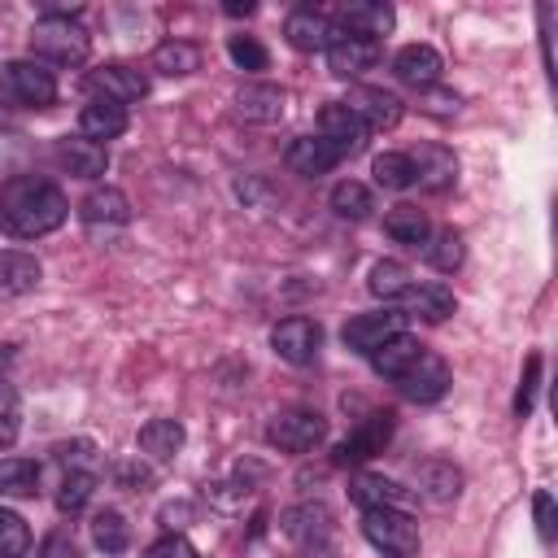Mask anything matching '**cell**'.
Here are the masks:
<instances>
[{
    "mask_svg": "<svg viewBox=\"0 0 558 558\" xmlns=\"http://www.w3.org/2000/svg\"><path fill=\"white\" fill-rule=\"evenodd\" d=\"M283 35L296 52H327L336 39H344L331 22V13L314 9V4H296L288 17H283Z\"/></svg>",
    "mask_w": 558,
    "mask_h": 558,
    "instance_id": "cell-8",
    "label": "cell"
},
{
    "mask_svg": "<svg viewBox=\"0 0 558 558\" xmlns=\"http://www.w3.org/2000/svg\"><path fill=\"white\" fill-rule=\"evenodd\" d=\"M31 549V527L17 510H0V558H26Z\"/></svg>",
    "mask_w": 558,
    "mask_h": 558,
    "instance_id": "cell-39",
    "label": "cell"
},
{
    "mask_svg": "<svg viewBox=\"0 0 558 558\" xmlns=\"http://www.w3.org/2000/svg\"><path fill=\"white\" fill-rule=\"evenodd\" d=\"M371 174H375V183L388 187V192L414 187V161H410V153H379V157L371 161Z\"/></svg>",
    "mask_w": 558,
    "mask_h": 558,
    "instance_id": "cell-35",
    "label": "cell"
},
{
    "mask_svg": "<svg viewBox=\"0 0 558 558\" xmlns=\"http://www.w3.org/2000/svg\"><path fill=\"white\" fill-rule=\"evenodd\" d=\"M92 541L105 554H122L131 545V527H126V519L118 510H100V514H92Z\"/></svg>",
    "mask_w": 558,
    "mask_h": 558,
    "instance_id": "cell-37",
    "label": "cell"
},
{
    "mask_svg": "<svg viewBox=\"0 0 558 558\" xmlns=\"http://www.w3.org/2000/svg\"><path fill=\"white\" fill-rule=\"evenodd\" d=\"M384 231H388L397 244L418 248V244H427L432 222H427V214H423L418 205H392V209L384 214Z\"/></svg>",
    "mask_w": 558,
    "mask_h": 558,
    "instance_id": "cell-29",
    "label": "cell"
},
{
    "mask_svg": "<svg viewBox=\"0 0 558 558\" xmlns=\"http://www.w3.org/2000/svg\"><path fill=\"white\" fill-rule=\"evenodd\" d=\"M31 52L52 61V65H83L92 52V35L74 17H39L31 26Z\"/></svg>",
    "mask_w": 558,
    "mask_h": 558,
    "instance_id": "cell-2",
    "label": "cell"
},
{
    "mask_svg": "<svg viewBox=\"0 0 558 558\" xmlns=\"http://www.w3.org/2000/svg\"><path fill=\"white\" fill-rule=\"evenodd\" d=\"M148 65H153L157 74H166V78H179V74L201 70V48H196V44H187V39H166V44H157V48H153Z\"/></svg>",
    "mask_w": 558,
    "mask_h": 558,
    "instance_id": "cell-30",
    "label": "cell"
},
{
    "mask_svg": "<svg viewBox=\"0 0 558 558\" xmlns=\"http://www.w3.org/2000/svg\"><path fill=\"white\" fill-rule=\"evenodd\" d=\"M344 105H349V113H353L366 131H392V126L401 122V113H405L401 96H397V92H384V87H353Z\"/></svg>",
    "mask_w": 558,
    "mask_h": 558,
    "instance_id": "cell-13",
    "label": "cell"
},
{
    "mask_svg": "<svg viewBox=\"0 0 558 558\" xmlns=\"http://www.w3.org/2000/svg\"><path fill=\"white\" fill-rule=\"evenodd\" d=\"M414 480H418V493H423L427 501H436V506L458 501V493H462V471H458L453 462H445V458H427V462L414 471Z\"/></svg>",
    "mask_w": 558,
    "mask_h": 558,
    "instance_id": "cell-25",
    "label": "cell"
},
{
    "mask_svg": "<svg viewBox=\"0 0 558 558\" xmlns=\"http://www.w3.org/2000/svg\"><path fill=\"white\" fill-rule=\"evenodd\" d=\"M423 253H427V262L436 266V270H458L462 266V257H466V244H462V231H453V227H445V231H436V235H427V244H423Z\"/></svg>",
    "mask_w": 558,
    "mask_h": 558,
    "instance_id": "cell-36",
    "label": "cell"
},
{
    "mask_svg": "<svg viewBox=\"0 0 558 558\" xmlns=\"http://www.w3.org/2000/svg\"><path fill=\"white\" fill-rule=\"evenodd\" d=\"M331 209H336L340 218H349V222H362V218H371L375 196H371L366 183H357V179H340V183L331 187Z\"/></svg>",
    "mask_w": 558,
    "mask_h": 558,
    "instance_id": "cell-33",
    "label": "cell"
},
{
    "mask_svg": "<svg viewBox=\"0 0 558 558\" xmlns=\"http://www.w3.org/2000/svg\"><path fill=\"white\" fill-rule=\"evenodd\" d=\"M318 135H323L340 157H353V153L366 144V126L349 113V105H344V100L323 105V113H318Z\"/></svg>",
    "mask_w": 558,
    "mask_h": 558,
    "instance_id": "cell-17",
    "label": "cell"
},
{
    "mask_svg": "<svg viewBox=\"0 0 558 558\" xmlns=\"http://www.w3.org/2000/svg\"><path fill=\"white\" fill-rule=\"evenodd\" d=\"M331 22H336L340 35H349V39H371V44H375L379 35L392 31L397 13H392V4H384V0H349V4H340V9L331 13Z\"/></svg>",
    "mask_w": 558,
    "mask_h": 558,
    "instance_id": "cell-11",
    "label": "cell"
},
{
    "mask_svg": "<svg viewBox=\"0 0 558 558\" xmlns=\"http://www.w3.org/2000/svg\"><path fill=\"white\" fill-rule=\"evenodd\" d=\"M183 440H187V436H183V423H179V418H148V423L140 427V453L153 458V462L179 458Z\"/></svg>",
    "mask_w": 558,
    "mask_h": 558,
    "instance_id": "cell-26",
    "label": "cell"
},
{
    "mask_svg": "<svg viewBox=\"0 0 558 558\" xmlns=\"http://www.w3.org/2000/svg\"><path fill=\"white\" fill-rule=\"evenodd\" d=\"M144 558H196V549H192V541H187V536L166 532L161 541H153V545H148V554H144Z\"/></svg>",
    "mask_w": 558,
    "mask_h": 558,
    "instance_id": "cell-47",
    "label": "cell"
},
{
    "mask_svg": "<svg viewBox=\"0 0 558 558\" xmlns=\"http://www.w3.org/2000/svg\"><path fill=\"white\" fill-rule=\"evenodd\" d=\"M227 57H231L240 70H248V74H257V70L270 65V52H266L253 35H231V39H227Z\"/></svg>",
    "mask_w": 558,
    "mask_h": 558,
    "instance_id": "cell-41",
    "label": "cell"
},
{
    "mask_svg": "<svg viewBox=\"0 0 558 558\" xmlns=\"http://www.w3.org/2000/svg\"><path fill=\"white\" fill-rule=\"evenodd\" d=\"M279 527H283L305 554H310V549H331V545H327V541H331V510H327L323 501H305V506L283 510Z\"/></svg>",
    "mask_w": 558,
    "mask_h": 558,
    "instance_id": "cell-14",
    "label": "cell"
},
{
    "mask_svg": "<svg viewBox=\"0 0 558 558\" xmlns=\"http://www.w3.org/2000/svg\"><path fill=\"white\" fill-rule=\"evenodd\" d=\"M0 493L4 497H35L39 493V462L35 458H4L0 462Z\"/></svg>",
    "mask_w": 558,
    "mask_h": 558,
    "instance_id": "cell-34",
    "label": "cell"
},
{
    "mask_svg": "<svg viewBox=\"0 0 558 558\" xmlns=\"http://www.w3.org/2000/svg\"><path fill=\"white\" fill-rule=\"evenodd\" d=\"M388 440H392V410H375V414H366V418L331 449V462H336V466L371 462L375 453H384Z\"/></svg>",
    "mask_w": 558,
    "mask_h": 558,
    "instance_id": "cell-6",
    "label": "cell"
},
{
    "mask_svg": "<svg viewBox=\"0 0 558 558\" xmlns=\"http://www.w3.org/2000/svg\"><path fill=\"white\" fill-rule=\"evenodd\" d=\"M318 344H323V327L314 318H305V314H292V318H283V323L270 327V349L283 362H292V366L314 362L318 357Z\"/></svg>",
    "mask_w": 558,
    "mask_h": 558,
    "instance_id": "cell-12",
    "label": "cell"
},
{
    "mask_svg": "<svg viewBox=\"0 0 558 558\" xmlns=\"http://www.w3.org/2000/svg\"><path fill=\"white\" fill-rule=\"evenodd\" d=\"M0 96L26 105V109H48L57 100V78L48 65H39L35 57L31 61H0Z\"/></svg>",
    "mask_w": 558,
    "mask_h": 558,
    "instance_id": "cell-3",
    "label": "cell"
},
{
    "mask_svg": "<svg viewBox=\"0 0 558 558\" xmlns=\"http://www.w3.org/2000/svg\"><path fill=\"white\" fill-rule=\"evenodd\" d=\"M418 353H423V344H418L414 336H405V331H401V336L384 340V344L371 353V366H375L384 379H397V375H401V371H405V366H410Z\"/></svg>",
    "mask_w": 558,
    "mask_h": 558,
    "instance_id": "cell-31",
    "label": "cell"
},
{
    "mask_svg": "<svg viewBox=\"0 0 558 558\" xmlns=\"http://www.w3.org/2000/svg\"><path fill=\"white\" fill-rule=\"evenodd\" d=\"M78 218L87 222V227H122V222H131V201H126V192L122 187H92L87 196H83V205H78Z\"/></svg>",
    "mask_w": 558,
    "mask_h": 558,
    "instance_id": "cell-21",
    "label": "cell"
},
{
    "mask_svg": "<svg viewBox=\"0 0 558 558\" xmlns=\"http://www.w3.org/2000/svg\"><path fill=\"white\" fill-rule=\"evenodd\" d=\"M405 318H423V323H445L453 310H458V296H453V288H445V283H418V288H410L405 296Z\"/></svg>",
    "mask_w": 558,
    "mask_h": 558,
    "instance_id": "cell-22",
    "label": "cell"
},
{
    "mask_svg": "<svg viewBox=\"0 0 558 558\" xmlns=\"http://www.w3.org/2000/svg\"><path fill=\"white\" fill-rule=\"evenodd\" d=\"M187 519H192V506H187V501L161 506V523H166V527H187Z\"/></svg>",
    "mask_w": 558,
    "mask_h": 558,
    "instance_id": "cell-49",
    "label": "cell"
},
{
    "mask_svg": "<svg viewBox=\"0 0 558 558\" xmlns=\"http://www.w3.org/2000/svg\"><path fill=\"white\" fill-rule=\"evenodd\" d=\"M366 288H371L379 301H397V296H405V292L414 288V279H410V266H405V262L384 257V262H375V266H371Z\"/></svg>",
    "mask_w": 558,
    "mask_h": 558,
    "instance_id": "cell-32",
    "label": "cell"
},
{
    "mask_svg": "<svg viewBox=\"0 0 558 558\" xmlns=\"http://www.w3.org/2000/svg\"><path fill=\"white\" fill-rule=\"evenodd\" d=\"M35 558H78V545H74L70 532H52V536H44V545H39Z\"/></svg>",
    "mask_w": 558,
    "mask_h": 558,
    "instance_id": "cell-48",
    "label": "cell"
},
{
    "mask_svg": "<svg viewBox=\"0 0 558 558\" xmlns=\"http://www.w3.org/2000/svg\"><path fill=\"white\" fill-rule=\"evenodd\" d=\"M87 92H96L100 100L109 105H131V100H144L148 96V74L140 65H126V61H109L100 70L87 74Z\"/></svg>",
    "mask_w": 558,
    "mask_h": 558,
    "instance_id": "cell-9",
    "label": "cell"
},
{
    "mask_svg": "<svg viewBox=\"0 0 558 558\" xmlns=\"http://www.w3.org/2000/svg\"><path fill=\"white\" fill-rule=\"evenodd\" d=\"M458 105H462V96L449 92V87H423V92H418V109L432 113V118H453Z\"/></svg>",
    "mask_w": 558,
    "mask_h": 558,
    "instance_id": "cell-45",
    "label": "cell"
},
{
    "mask_svg": "<svg viewBox=\"0 0 558 558\" xmlns=\"http://www.w3.org/2000/svg\"><path fill=\"white\" fill-rule=\"evenodd\" d=\"M126 131V109L122 105H109V100H92V105H83V113H78V135L83 140H113V135H122Z\"/></svg>",
    "mask_w": 558,
    "mask_h": 558,
    "instance_id": "cell-27",
    "label": "cell"
},
{
    "mask_svg": "<svg viewBox=\"0 0 558 558\" xmlns=\"http://www.w3.org/2000/svg\"><path fill=\"white\" fill-rule=\"evenodd\" d=\"M405 331V314L401 310H371V314H353L349 323H344V331H340V340L353 349V353H375L384 340H392V336H401Z\"/></svg>",
    "mask_w": 558,
    "mask_h": 558,
    "instance_id": "cell-10",
    "label": "cell"
},
{
    "mask_svg": "<svg viewBox=\"0 0 558 558\" xmlns=\"http://www.w3.org/2000/svg\"><path fill=\"white\" fill-rule=\"evenodd\" d=\"M362 536L388 558L418 554V523L410 519V510H362Z\"/></svg>",
    "mask_w": 558,
    "mask_h": 558,
    "instance_id": "cell-4",
    "label": "cell"
},
{
    "mask_svg": "<svg viewBox=\"0 0 558 558\" xmlns=\"http://www.w3.org/2000/svg\"><path fill=\"white\" fill-rule=\"evenodd\" d=\"M323 436H327V418L318 410H283L266 427V440L283 453H310L314 445H323Z\"/></svg>",
    "mask_w": 558,
    "mask_h": 558,
    "instance_id": "cell-5",
    "label": "cell"
},
{
    "mask_svg": "<svg viewBox=\"0 0 558 558\" xmlns=\"http://www.w3.org/2000/svg\"><path fill=\"white\" fill-rule=\"evenodd\" d=\"M22 432V401H17V388L0 379V449H9Z\"/></svg>",
    "mask_w": 558,
    "mask_h": 558,
    "instance_id": "cell-42",
    "label": "cell"
},
{
    "mask_svg": "<svg viewBox=\"0 0 558 558\" xmlns=\"http://www.w3.org/2000/svg\"><path fill=\"white\" fill-rule=\"evenodd\" d=\"M532 514H536V532H541V541L549 545V541H554V523H558V514H554V497H549L545 488L532 493Z\"/></svg>",
    "mask_w": 558,
    "mask_h": 558,
    "instance_id": "cell-46",
    "label": "cell"
},
{
    "mask_svg": "<svg viewBox=\"0 0 558 558\" xmlns=\"http://www.w3.org/2000/svg\"><path fill=\"white\" fill-rule=\"evenodd\" d=\"M57 462H61L65 471L100 475V449H96V440H65V445L57 449Z\"/></svg>",
    "mask_w": 558,
    "mask_h": 558,
    "instance_id": "cell-40",
    "label": "cell"
},
{
    "mask_svg": "<svg viewBox=\"0 0 558 558\" xmlns=\"http://www.w3.org/2000/svg\"><path fill=\"white\" fill-rule=\"evenodd\" d=\"M70 218V201L52 179L13 174L0 187V231L13 240H39Z\"/></svg>",
    "mask_w": 558,
    "mask_h": 558,
    "instance_id": "cell-1",
    "label": "cell"
},
{
    "mask_svg": "<svg viewBox=\"0 0 558 558\" xmlns=\"http://www.w3.org/2000/svg\"><path fill=\"white\" fill-rule=\"evenodd\" d=\"M410 161H414V183L427 187V192H445L458 179V157L449 148H440V144L418 148V157H410Z\"/></svg>",
    "mask_w": 558,
    "mask_h": 558,
    "instance_id": "cell-24",
    "label": "cell"
},
{
    "mask_svg": "<svg viewBox=\"0 0 558 558\" xmlns=\"http://www.w3.org/2000/svg\"><path fill=\"white\" fill-rule=\"evenodd\" d=\"M283 109H288V92H283L279 83H244V87L235 92V113H240L244 122L270 126V122L283 118Z\"/></svg>",
    "mask_w": 558,
    "mask_h": 558,
    "instance_id": "cell-16",
    "label": "cell"
},
{
    "mask_svg": "<svg viewBox=\"0 0 558 558\" xmlns=\"http://www.w3.org/2000/svg\"><path fill=\"white\" fill-rule=\"evenodd\" d=\"M536 388H541V353H527L523 375H519V392H514V414L527 418L536 405Z\"/></svg>",
    "mask_w": 558,
    "mask_h": 558,
    "instance_id": "cell-43",
    "label": "cell"
},
{
    "mask_svg": "<svg viewBox=\"0 0 558 558\" xmlns=\"http://www.w3.org/2000/svg\"><path fill=\"white\" fill-rule=\"evenodd\" d=\"M379 61V44H371V39H336L331 48H327V70L336 74V78H357V74H366L371 65Z\"/></svg>",
    "mask_w": 558,
    "mask_h": 558,
    "instance_id": "cell-23",
    "label": "cell"
},
{
    "mask_svg": "<svg viewBox=\"0 0 558 558\" xmlns=\"http://www.w3.org/2000/svg\"><path fill=\"white\" fill-rule=\"evenodd\" d=\"M349 497L362 510H405L410 506V488H401L388 475H371V471H362V475L349 480Z\"/></svg>",
    "mask_w": 558,
    "mask_h": 558,
    "instance_id": "cell-18",
    "label": "cell"
},
{
    "mask_svg": "<svg viewBox=\"0 0 558 558\" xmlns=\"http://www.w3.org/2000/svg\"><path fill=\"white\" fill-rule=\"evenodd\" d=\"M4 126H13V113H9L4 105H0V131H4Z\"/></svg>",
    "mask_w": 558,
    "mask_h": 558,
    "instance_id": "cell-50",
    "label": "cell"
},
{
    "mask_svg": "<svg viewBox=\"0 0 558 558\" xmlns=\"http://www.w3.org/2000/svg\"><path fill=\"white\" fill-rule=\"evenodd\" d=\"M397 388H401V397L414 401V405H432V401H440V397L449 392V366H445V357L423 349V353L397 375Z\"/></svg>",
    "mask_w": 558,
    "mask_h": 558,
    "instance_id": "cell-7",
    "label": "cell"
},
{
    "mask_svg": "<svg viewBox=\"0 0 558 558\" xmlns=\"http://www.w3.org/2000/svg\"><path fill=\"white\" fill-rule=\"evenodd\" d=\"M283 161H288V170H296V174H305V179H314V174H327L331 166H340L344 157L314 131V135H296L292 144H288V153H283Z\"/></svg>",
    "mask_w": 558,
    "mask_h": 558,
    "instance_id": "cell-19",
    "label": "cell"
},
{
    "mask_svg": "<svg viewBox=\"0 0 558 558\" xmlns=\"http://www.w3.org/2000/svg\"><path fill=\"white\" fill-rule=\"evenodd\" d=\"M39 279H44L39 257L22 248H0V292H31Z\"/></svg>",
    "mask_w": 558,
    "mask_h": 558,
    "instance_id": "cell-28",
    "label": "cell"
},
{
    "mask_svg": "<svg viewBox=\"0 0 558 558\" xmlns=\"http://www.w3.org/2000/svg\"><path fill=\"white\" fill-rule=\"evenodd\" d=\"M96 493V475H83V471H65L61 480V493H57V510L61 514H78Z\"/></svg>",
    "mask_w": 558,
    "mask_h": 558,
    "instance_id": "cell-38",
    "label": "cell"
},
{
    "mask_svg": "<svg viewBox=\"0 0 558 558\" xmlns=\"http://www.w3.org/2000/svg\"><path fill=\"white\" fill-rule=\"evenodd\" d=\"M113 484L126 488V493H144V488H153V471L140 458H118L113 462Z\"/></svg>",
    "mask_w": 558,
    "mask_h": 558,
    "instance_id": "cell-44",
    "label": "cell"
},
{
    "mask_svg": "<svg viewBox=\"0 0 558 558\" xmlns=\"http://www.w3.org/2000/svg\"><path fill=\"white\" fill-rule=\"evenodd\" d=\"M440 70H445V61H440V52L432 48V44H405V48H397V57H392V74L401 78V83H410V87H436L440 83Z\"/></svg>",
    "mask_w": 558,
    "mask_h": 558,
    "instance_id": "cell-15",
    "label": "cell"
},
{
    "mask_svg": "<svg viewBox=\"0 0 558 558\" xmlns=\"http://www.w3.org/2000/svg\"><path fill=\"white\" fill-rule=\"evenodd\" d=\"M57 161H61L70 174H78V179H100V174L109 170V153H105V144L83 140V135H65V140H57Z\"/></svg>",
    "mask_w": 558,
    "mask_h": 558,
    "instance_id": "cell-20",
    "label": "cell"
}]
</instances>
